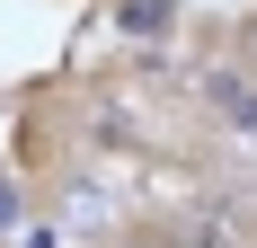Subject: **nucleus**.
<instances>
[{"label":"nucleus","mask_w":257,"mask_h":248,"mask_svg":"<svg viewBox=\"0 0 257 248\" xmlns=\"http://www.w3.org/2000/svg\"><path fill=\"white\" fill-rule=\"evenodd\" d=\"M115 18H124L133 36H169V18H178V0H124Z\"/></svg>","instance_id":"obj_1"},{"label":"nucleus","mask_w":257,"mask_h":248,"mask_svg":"<svg viewBox=\"0 0 257 248\" xmlns=\"http://www.w3.org/2000/svg\"><path fill=\"white\" fill-rule=\"evenodd\" d=\"M9 222H18V195H9V186H0V230H9Z\"/></svg>","instance_id":"obj_2"}]
</instances>
